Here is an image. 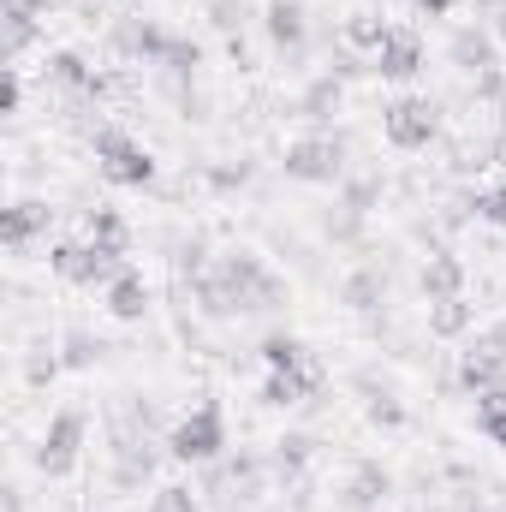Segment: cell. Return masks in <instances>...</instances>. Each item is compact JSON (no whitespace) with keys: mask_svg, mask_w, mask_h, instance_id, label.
I'll use <instances>...</instances> for the list:
<instances>
[{"mask_svg":"<svg viewBox=\"0 0 506 512\" xmlns=\"http://www.w3.org/2000/svg\"><path fill=\"white\" fill-rule=\"evenodd\" d=\"M489 30L501 36V48H506V6H501V12H495V24H489Z\"/></svg>","mask_w":506,"mask_h":512,"instance_id":"ee69618b","label":"cell"},{"mask_svg":"<svg viewBox=\"0 0 506 512\" xmlns=\"http://www.w3.org/2000/svg\"><path fill=\"white\" fill-rule=\"evenodd\" d=\"M60 370H66V364H60V352H54L48 340H36V346L24 352V382H30V387H48Z\"/></svg>","mask_w":506,"mask_h":512,"instance_id":"4dcf8cb0","label":"cell"},{"mask_svg":"<svg viewBox=\"0 0 506 512\" xmlns=\"http://www.w3.org/2000/svg\"><path fill=\"white\" fill-rule=\"evenodd\" d=\"M102 304H108L114 322H143V316H149V280H143L137 268H126V274L102 292Z\"/></svg>","mask_w":506,"mask_h":512,"instance_id":"ffe728a7","label":"cell"},{"mask_svg":"<svg viewBox=\"0 0 506 512\" xmlns=\"http://www.w3.org/2000/svg\"><path fill=\"white\" fill-rule=\"evenodd\" d=\"M381 137H387L393 149L417 155V149H429V143L441 137V108H435L429 96H399V102L381 108Z\"/></svg>","mask_w":506,"mask_h":512,"instance_id":"5b68a950","label":"cell"},{"mask_svg":"<svg viewBox=\"0 0 506 512\" xmlns=\"http://www.w3.org/2000/svg\"><path fill=\"white\" fill-rule=\"evenodd\" d=\"M209 24L221 36H245V0H209Z\"/></svg>","mask_w":506,"mask_h":512,"instance_id":"836d02e7","label":"cell"},{"mask_svg":"<svg viewBox=\"0 0 506 512\" xmlns=\"http://www.w3.org/2000/svg\"><path fill=\"white\" fill-rule=\"evenodd\" d=\"M0 512H30V507H24V489H18V483H6V489H0Z\"/></svg>","mask_w":506,"mask_h":512,"instance_id":"60d3db41","label":"cell"},{"mask_svg":"<svg viewBox=\"0 0 506 512\" xmlns=\"http://www.w3.org/2000/svg\"><path fill=\"white\" fill-rule=\"evenodd\" d=\"M161 447H167L173 465H215V459H227V411H221V399H197V411L179 417Z\"/></svg>","mask_w":506,"mask_h":512,"instance_id":"6da1fadb","label":"cell"},{"mask_svg":"<svg viewBox=\"0 0 506 512\" xmlns=\"http://www.w3.org/2000/svg\"><path fill=\"white\" fill-rule=\"evenodd\" d=\"M102 179H108V185H126V191H149V185H155V155L131 137L120 155L102 161Z\"/></svg>","mask_w":506,"mask_h":512,"instance_id":"d6986e66","label":"cell"},{"mask_svg":"<svg viewBox=\"0 0 506 512\" xmlns=\"http://www.w3.org/2000/svg\"><path fill=\"white\" fill-rule=\"evenodd\" d=\"M477 221H489V227H506V173H501V185L477 191Z\"/></svg>","mask_w":506,"mask_h":512,"instance_id":"d590c367","label":"cell"},{"mask_svg":"<svg viewBox=\"0 0 506 512\" xmlns=\"http://www.w3.org/2000/svg\"><path fill=\"white\" fill-rule=\"evenodd\" d=\"M280 167H286V179H298V185H340V179H346V137H340V131H310V137L286 143Z\"/></svg>","mask_w":506,"mask_h":512,"instance_id":"3957f363","label":"cell"},{"mask_svg":"<svg viewBox=\"0 0 506 512\" xmlns=\"http://www.w3.org/2000/svg\"><path fill=\"white\" fill-rule=\"evenodd\" d=\"M471 90H477L483 102H506V66H495V72H483V78H471Z\"/></svg>","mask_w":506,"mask_h":512,"instance_id":"74e56055","label":"cell"},{"mask_svg":"<svg viewBox=\"0 0 506 512\" xmlns=\"http://www.w3.org/2000/svg\"><path fill=\"white\" fill-rule=\"evenodd\" d=\"M251 179H256L251 161H209V167H203V185H209V191H245Z\"/></svg>","mask_w":506,"mask_h":512,"instance_id":"f546056e","label":"cell"},{"mask_svg":"<svg viewBox=\"0 0 506 512\" xmlns=\"http://www.w3.org/2000/svg\"><path fill=\"white\" fill-rule=\"evenodd\" d=\"M471 512H501V507H471Z\"/></svg>","mask_w":506,"mask_h":512,"instance_id":"f6af8a7d","label":"cell"},{"mask_svg":"<svg viewBox=\"0 0 506 512\" xmlns=\"http://www.w3.org/2000/svg\"><path fill=\"white\" fill-rule=\"evenodd\" d=\"M155 441L149 435H120V447H114V489H143L149 477H155Z\"/></svg>","mask_w":506,"mask_h":512,"instance_id":"9a60e30c","label":"cell"},{"mask_svg":"<svg viewBox=\"0 0 506 512\" xmlns=\"http://www.w3.org/2000/svg\"><path fill=\"white\" fill-rule=\"evenodd\" d=\"M256 358H262L268 370H304V364H310V346H304L298 334H286V328H274V334H262V346H256Z\"/></svg>","mask_w":506,"mask_h":512,"instance_id":"484cf974","label":"cell"},{"mask_svg":"<svg viewBox=\"0 0 506 512\" xmlns=\"http://www.w3.org/2000/svg\"><path fill=\"white\" fill-rule=\"evenodd\" d=\"M417 72H423V36H417L411 24H393L387 42H381V54H376V78H387V84H411Z\"/></svg>","mask_w":506,"mask_h":512,"instance_id":"30bf717a","label":"cell"},{"mask_svg":"<svg viewBox=\"0 0 506 512\" xmlns=\"http://www.w3.org/2000/svg\"><path fill=\"white\" fill-rule=\"evenodd\" d=\"M48 221H54V209H48L42 197H18V203L0 209V245H6V251H24L30 239L48 233Z\"/></svg>","mask_w":506,"mask_h":512,"instance_id":"8fae6325","label":"cell"},{"mask_svg":"<svg viewBox=\"0 0 506 512\" xmlns=\"http://www.w3.org/2000/svg\"><path fill=\"white\" fill-rule=\"evenodd\" d=\"M483 340H489V346H501V352H506V316L495 322V328H489V334H483Z\"/></svg>","mask_w":506,"mask_h":512,"instance_id":"7bdbcfd3","label":"cell"},{"mask_svg":"<svg viewBox=\"0 0 506 512\" xmlns=\"http://www.w3.org/2000/svg\"><path fill=\"white\" fill-rule=\"evenodd\" d=\"M411 6H417V12H423V18H447V12H453V6H459V0H411Z\"/></svg>","mask_w":506,"mask_h":512,"instance_id":"b9f144b4","label":"cell"},{"mask_svg":"<svg viewBox=\"0 0 506 512\" xmlns=\"http://www.w3.org/2000/svg\"><path fill=\"white\" fill-rule=\"evenodd\" d=\"M18 108H24V72L6 66L0 72V114H18Z\"/></svg>","mask_w":506,"mask_h":512,"instance_id":"8d00e7d4","label":"cell"},{"mask_svg":"<svg viewBox=\"0 0 506 512\" xmlns=\"http://www.w3.org/2000/svg\"><path fill=\"white\" fill-rule=\"evenodd\" d=\"M465 280H471L465 256L441 251V245L423 256V268H417V286H423V298H429V304H435V298H465Z\"/></svg>","mask_w":506,"mask_h":512,"instance_id":"7c38bea8","label":"cell"},{"mask_svg":"<svg viewBox=\"0 0 506 512\" xmlns=\"http://www.w3.org/2000/svg\"><path fill=\"white\" fill-rule=\"evenodd\" d=\"M84 429H90V417L78 411V405H66V411H54L48 417V429H42V441L30 447V465L54 483V477H72L78 471V459H84Z\"/></svg>","mask_w":506,"mask_h":512,"instance_id":"277c9868","label":"cell"},{"mask_svg":"<svg viewBox=\"0 0 506 512\" xmlns=\"http://www.w3.org/2000/svg\"><path fill=\"white\" fill-rule=\"evenodd\" d=\"M167 42H173V30H161V24L143 18V12H131V18H114V24H108V48H114L120 60H137V66H161Z\"/></svg>","mask_w":506,"mask_h":512,"instance_id":"8992f818","label":"cell"},{"mask_svg":"<svg viewBox=\"0 0 506 512\" xmlns=\"http://www.w3.org/2000/svg\"><path fill=\"white\" fill-rule=\"evenodd\" d=\"M36 36H42V24H36V18H6V66H12Z\"/></svg>","mask_w":506,"mask_h":512,"instance_id":"e575fe53","label":"cell"},{"mask_svg":"<svg viewBox=\"0 0 506 512\" xmlns=\"http://www.w3.org/2000/svg\"><path fill=\"white\" fill-rule=\"evenodd\" d=\"M447 60H453L465 78H483V72L501 66V36H495L489 24H459V30L447 36Z\"/></svg>","mask_w":506,"mask_h":512,"instance_id":"ba28073f","label":"cell"},{"mask_svg":"<svg viewBox=\"0 0 506 512\" xmlns=\"http://www.w3.org/2000/svg\"><path fill=\"white\" fill-rule=\"evenodd\" d=\"M322 393V364L310 358L304 370H268L262 387H256V405H268V411H292V405H304V399H316Z\"/></svg>","mask_w":506,"mask_h":512,"instance_id":"9c48e42d","label":"cell"},{"mask_svg":"<svg viewBox=\"0 0 506 512\" xmlns=\"http://www.w3.org/2000/svg\"><path fill=\"white\" fill-rule=\"evenodd\" d=\"M197 66H203V42H191V36H173L155 72L167 78V90H179V84H197Z\"/></svg>","mask_w":506,"mask_h":512,"instance_id":"7402d4cb","label":"cell"},{"mask_svg":"<svg viewBox=\"0 0 506 512\" xmlns=\"http://www.w3.org/2000/svg\"><path fill=\"white\" fill-rule=\"evenodd\" d=\"M340 304L358 310V316H376L381 304H387V268H381V262H358V268L340 280Z\"/></svg>","mask_w":506,"mask_h":512,"instance_id":"2e32d148","label":"cell"},{"mask_svg":"<svg viewBox=\"0 0 506 512\" xmlns=\"http://www.w3.org/2000/svg\"><path fill=\"white\" fill-rule=\"evenodd\" d=\"M90 512H96V507H90Z\"/></svg>","mask_w":506,"mask_h":512,"instance_id":"7dc6e473","label":"cell"},{"mask_svg":"<svg viewBox=\"0 0 506 512\" xmlns=\"http://www.w3.org/2000/svg\"><path fill=\"white\" fill-rule=\"evenodd\" d=\"M102 358H108V346H102V340H96L90 328H66V334H60V364H66L72 376H84V370H96Z\"/></svg>","mask_w":506,"mask_h":512,"instance_id":"d4e9b609","label":"cell"},{"mask_svg":"<svg viewBox=\"0 0 506 512\" xmlns=\"http://www.w3.org/2000/svg\"><path fill=\"white\" fill-rule=\"evenodd\" d=\"M0 18H48V0H0Z\"/></svg>","mask_w":506,"mask_h":512,"instance_id":"f35d334b","label":"cell"},{"mask_svg":"<svg viewBox=\"0 0 506 512\" xmlns=\"http://www.w3.org/2000/svg\"><path fill=\"white\" fill-rule=\"evenodd\" d=\"M48 268H54L66 286H84V292L102 286V292H108L131 262H126V251H102V245H90V239H66V245L48 251Z\"/></svg>","mask_w":506,"mask_h":512,"instance_id":"7a4b0ae2","label":"cell"},{"mask_svg":"<svg viewBox=\"0 0 506 512\" xmlns=\"http://www.w3.org/2000/svg\"><path fill=\"white\" fill-rule=\"evenodd\" d=\"M477 429H483V435L506 453V411H477Z\"/></svg>","mask_w":506,"mask_h":512,"instance_id":"ab89813d","label":"cell"},{"mask_svg":"<svg viewBox=\"0 0 506 512\" xmlns=\"http://www.w3.org/2000/svg\"><path fill=\"white\" fill-rule=\"evenodd\" d=\"M340 108H346V78H334V72H316L298 90V120H310V126H328Z\"/></svg>","mask_w":506,"mask_h":512,"instance_id":"e0dca14e","label":"cell"},{"mask_svg":"<svg viewBox=\"0 0 506 512\" xmlns=\"http://www.w3.org/2000/svg\"><path fill=\"white\" fill-rule=\"evenodd\" d=\"M149 512H203V495L191 483H161L149 489Z\"/></svg>","mask_w":506,"mask_h":512,"instance_id":"1f68e13d","label":"cell"},{"mask_svg":"<svg viewBox=\"0 0 506 512\" xmlns=\"http://www.w3.org/2000/svg\"><path fill=\"white\" fill-rule=\"evenodd\" d=\"M364 387H370V382H364ZM364 417H370L376 429H405V423H411V417H405V405H399L387 387H370V405H364Z\"/></svg>","mask_w":506,"mask_h":512,"instance_id":"d6a6232c","label":"cell"},{"mask_svg":"<svg viewBox=\"0 0 506 512\" xmlns=\"http://www.w3.org/2000/svg\"><path fill=\"white\" fill-rule=\"evenodd\" d=\"M310 459H316V435H304V429L280 435V441H274V453H268V465H274L280 477H298V471H304Z\"/></svg>","mask_w":506,"mask_h":512,"instance_id":"4316f807","label":"cell"},{"mask_svg":"<svg viewBox=\"0 0 506 512\" xmlns=\"http://www.w3.org/2000/svg\"><path fill=\"white\" fill-rule=\"evenodd\" d=\"M322 239H328V245H358V239H364V215L346 209V203H334V209L322 215Z\"/></svg>","mask_w":506,"mask_h":512,"instance_id":"f1b7e54d","label":"cell"},{"mask_svg":"<svg viewBox=\"0 0 506 512\" xmlns=\"http://www.w3.org/2000/svg\"><path fill=\"white\" fill-rule=\"evenodd\" d=\"M387 495H393V471H387L381 459H358L352 483L340 489V507H346V512H381Z\"/></svg>","mask_w":506,"mask_h":512,"instance_id":"4fadbf2b","label":"cell"},{"mask_svg":"<svg viewBox=\"0 0 506 512\" xmlns=\"http://www.w3.org/2000/svg\"><path fill=\"white\" fill-rule=\"evenodd\" d=\"M126 6H149V0H126Z\"/></svg>","mask_w":506,"mask_h":512,"instance_id":"bcb514c9","label":"cell"},{"mask_svg":"<svg viewBox=\"0 0 506 512\" xmlns=\"http://www.w3.org/2000/svg\"><path fill=\"white\" fill-rule=\"evenodd\" d=\"M340 203L370 221V209L381 203V173H346V179H340Z\"/></svg>","mask_w":506,"mask_h":512,"instance_id":"83f0119b","label":"cell"},{"mask_svg":"<svg viewBox=\"0 0 506 512\" xmlns=\"http://www.w3.org/2000/svg\"><path fill=\"white\" fill-rule=\"evenodd\" d=\"M506 382V352L501 346H489V340H477L465 358H459V387L465 393H489V387Z\"/></svg>","mask_w":506,"mask_h":512,"instance_id":"ac0fdd59","label":"cell"},{"mask_svg":"<svg viewBox=\"0 0 506 512\" xmlns=\"http://www.w3.org/2000/svg\"><path fill=\"white\" fill-rule=\"evenodd\" d=\"M471 322H477V304H465V298H435L429 304V334L435 340H465Z\"/></svg>","mask_w":506,"mask_h":512,"instance_id":"603a6c76","label":"cell"},{"mask_svg":"<svg viewBox=\"0 0 506 512\" xmlns=\"http://www.w3.org/2000/svg\"><path fill=\"white\" fill-rule=\"evenodd\" d=\"M84 239L102 245V251H131V221L114 203H96V209L84 215Z\"/></svg>","mask_w":506,"mask_h":512,"instance_id":"44dd1931","label":"cell"},{"mask_svg":"<svg viewBox=\"0 0 506 512\" xmlns=\"http://www.w3.org/2000/svg\"><path fill=\"white\" fill-rule=\"evenodd\" d=\"M262 36H268V48H274L280 60H298L304 42H310V12H304V0H268V6H262Z\"/></svg>","mask_w":506,"mask_h":512,"instance_id":"52a82bcc","label":"cell"},{"mask_svg":"<svg viewBox=\"0 0 506 512\" xmlns=\"http://www.w3.org/2000/svg\"><path fill=\"white\" fill-rule=\"evenodd\" d=\"M48 78H54L60 90H72V96H90V102L108 96V78H102L78 48H54V54H48Z\"/></svg>","mask_w":506,"mask_h":512,"instance_id":"5bb4252c","label":"cell"},{"mask_svg":"<svg viewBox=\"0 0 506 512\" xmlns=\"http://www.w3.org/2000/svg\"><path fill=\"white\" fill-rule=\"evenodd\" d=\"M387 30H393V24H387L381 12H352V18L340 24V42H346L352 54H370V60H376L381 42H387Z\"/></svg>","mask_w":506,"mask_h":512,"instance_id":"cb8c5ba5","label":"cell"}]
</instances>
